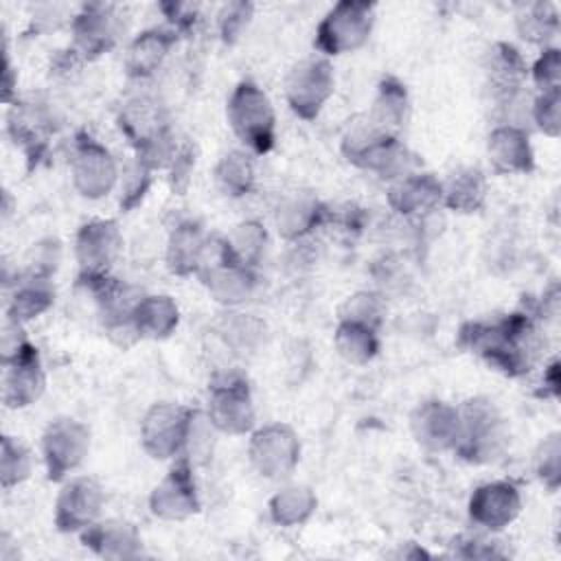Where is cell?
<instances>
[{
	"label": "cell",
	"mask_w": 561,
	"mask_h": 561,
	"mask_svg": "<svg viewBox=\"0 0 561 561\" xmlns=\"http://www.w3.org/2000/svg\"><path fill=\"white\" fill-rule=\"evenodd\" d=\"M147 173H149V169L138 162L136 169H134V173L127 178V188H125V195H123V199H121V206H123V208H131V206L142 197V193H145L147 186H149V175H147Z\"/></svg>",
	"instance_id": "ab89813d"
},
{
	"label": "cell",
	"mask_w": 561,
	"mask_h": 561,
	"mask_svg": "<svg viewBox=\"0 0 561 561\" xmlns=\"http://www.w3.org/2000/svg\"><path fill=\"white\" fill-rule=\"evenodd\" d=\"M517 31L533 44L548 42L559 31L557 9L550 2L524 4L517 13Z\"/></svg>",
	"instance_id": "83f0119b"
},
{
	"label": "cell",
	"mask_w": 561,
	"mask_h": 561,
	"mask_svg": "<svg viewBox=\"0 0 561 561\" xmlns=\"http://www.w3.org/2000/svg\"><path fill=\"white\" fill-rule=\"evenodd\" d=\"M561 61L557 48H546L541 57L533 66V79L539 85L541 92L559 90V77H561Z\"/></svg>",
	"instance_id": "d590c367"
},
{
	"label": "cell",
	"mask_w": 561,
	"mask_h": 561,
	"mask_svg": "<svg viewBox=\"0 0 561 561\" xmlns=\"http://www.w3.org/2000/svg\"><path fill=\"white\" fill-rule=\"evenodd\" d=\"M313 506H316V497L309 493V489H302V486L283 489L278 495H274L270 504L272 517L285 526L300 524L302 519H307Z\"/></svg>",
	"instance_id": "1f68e13d"
},
{
	"label": "cell",
	"mask_w": 561,
	"mask_h": 561,
	"mask_svg": "<svg viewBox=\"0 0 561 561\" xmlns=\"http://www.w3.org/2000/svg\"><path fill=\"white\" fill-rule=\"evenodd\" d=\"M322 217L320 204L316 199H307V197H298L287 202L280 210H278V230L294 239L300 237L305 232H309Z\"/></svg>",
	"instance_id": "4dcf8cb0"
},
{
	"label": "cell",
	"mask_w": 561,
	"mask_h": 561,
	"mask_svg": "<svg viewBox=\"0 0 561 561\" xmlns=\"http://www.w3.org/2000/svg\"><path fill=\"white\" fill-rule=\"evenodd\" d=\"M44 460L50 480H61L72 471L90 447V432L75 419H57L44 432Z\"/></svg>",
	"instance_id": "9c48e42d"
},
{
	"label": "cell",
	"mask_w": 561,
	"mask_h": 561,
	"mask_svg": "<svg viewBox=\"0 0 561 561\" xmlns=\"http://www.w3.org/2000/svg\"><path fill=\"white\" fill-rule=\"evenodd\" d=\"M250 13H252V4H245V2H234V4H228L224 9L221 35H224L226 42H232L243 31V26L248 24Z\"/></svg>",
	"instance_id": "74e56055"
},
{
	"label": "cell",
	"mask_w": 561,
	"mask_h": 561,
	"mask_svg": "<svg viewBox=\"0 0 561 561\" xmlns=\"http://www.w3.org/2000/svg\"><path fill=\"white\" fill-rule=\"evenodd\" d=\"M85 546L94 548L103 557H131L134 546L140 543L131 524L125 522H105L92 524L83 533Z\"/></svg>",
	"instance_id": "d4e9b609"
},
{
	"label": "cell",
	"mask_w": 561,
	"mask_h": 561,
	"mask_svg": "<svg viewBox=\"0 0 561 561\" xmlns=\"http://www.w3.org/2000/svg\"><path fill=\"white\" fill-rule=\"evenodd\" d=\"M486 197V180L480 169H460L443 186L445 206L458 213H476Z\"/></svg>",
	"instance_id": "cb8c5ba5"
},
{
	"label": "cell",
	"mask_w": 561,
	"mask_h": 561,
	"mask_svg": "<svg viewBox=\"0 0 561 561\" xmlns=\"http://www.w3.org/2000/svg\"><path fill=\"white\" fill-rule=\"evenodd\" d=\"M72 178L81 195L101 197L114 186L116 164L105 147H101L90 136H83L75 151Z\"/></svg>",
	"instance_id": "8fae6325"
},
{
	"label": "cell",
	"mask_w": 561,
	"mask_h": 561,
	"mask_svg": "<svg viewBox=\"0 0 561 561\" xmlns=\"http://www.w3.org/2000/svg\"><path fill=\"white\" fill-rule=\"evenodd\" d=\"M333 92V70L322 57H309L296 64L287 77V101L294 114L313 121Z\"/></svg>",
	"instance_id": "5b68a950"
},
{
	"label": "cell",
	"mask_w": 561,
	"mask_h": 561,
	"mask_svg": "<svg viewBox=\"0 0 561 561\" xmlns=\"http://www.w3.org/2000/svg\"><path fill=\"white\" fill-rule=\"evenodd\" d=\"M489 83L493 88V92L502 99H511L522 81L526 79V64L519 55V50L506 42H497L491 50H489Z\"/></svg>",
	"instance_id": "d6986e66"
},
{
	"label": "cell",
	"mask_w": 561,
	"mask_h": 561,
	"mask_svg": "<svg viewBox=\"0 0 561 561\" xmlns=\"http://www.w3.org/2000/svg\"><path fill=\"white\" fill-rule=\"evenodd\" d=\"M217 184L228 195H245L254 184V167L248 153L243 151H230L221 158L215 171Z\"/></svg>",
	"instance_id": "f546056e"
},
{
	"label": "cell",
	"mask_w": 561,
	"mask_h": 561,
	"mask_svg": "<svg viewBox=\"0 0 561 561\" xmlns=\"http://www.w3.org/2000/svg\"><path fill=\"white\" fill-rule=\"evenodd\" d=\"M171 44H173V33L164 28H151L140 33L127 50V59H125L127 72L131 77L153 75L162 64V59L167 57Z\"/></svg>",
	"instance_id": "ffe728a7"
},
{
	"label": "cell",
	"mask_w": 561,
	"mask_h": 561,
	"mask_svg": "<svg viewBox=\"0 0 561 561\" xmlns=\"http://www.w3.org/2000/svg\"><path fill=\"white\" fill-rule=\"evenodd\" d=\"M228 121L234 134L254 151L265 153L274 145V110L267 94L252 81L234 88L228 101Z\"/></svg>",
	"instance_id": "7a4b0ae2"
},
{
	"label": "cell",
	"mask_w": 561,
	"mask_h": 561,
	"mask_svg": "<svg viewBox=\"0 0 561 561\" xmlns=\"http://www.w3.org/2000/svg\"><path fill=\"white\" fill-rule=\"evenodd\" d=\"M412 430L416 440L430 449L456 447L460 434V412L443 401H427L414 410Z\"/></svg>",
	"instance_id": "2e32d148"
},
{
	"label": "cell",
	"mask_w": 561,
	"mask_h": 561,
	"mask_svg": "<svg viewBox=\"0 0 561 561\" xmlns=\"http://www.w3.org/2000/svg\"><path fill=\"white\" fill-rule=\"evenodd\" d=\"M335 346L344 359L364 364L379 351L377 329L355 320H342L335 333Z\"/></svg>",
	"instance_id": "484cf974"
},
{
	"label": "cell",
	"mask_w": 561,
	"mask_h": 561,
	"mask_svg": "<svg viewBox=\"0 0 561 561\" xmlns=\"http://www.w3.org/2000/svg\"><path fill=\"white\" fill-rule=\"evenodd\" d=\"M460 412V434L456 440L458 454L467 460H489L502 443V419L489 401H467Z\"/></svg>",
	"instance_id": "8992f818"
},
{
	"label": "cell",
	"mask_w": 561,
	"mask_h": 561,
	"mask_svg": "<svg viewBox=\"0 0 561 561\" xmlns=\"http://www.w3.org/2000/svg\"><path fill=\"white\" fill-rule=\"evenodd\" d=\"M405 105H408V99H405L403 85L397 79L388 77L379 88V94H377V101L373 105V112H370L368 121L377 129L394 136V129L405 118Z\"/></svg>",
	"instance_id": "4316f807"
},
{
	"label": "cell",
	"mask_w": 561,
	"mask_h": 561,
	"mask_svg": "<svg viewBox=\"0 0 561 561\" xmlns=\"http://www.w3.org/2000/svg\"><path fill=\"white\" fill-rule=\"evenodd\" d=\"M539 460H541V465H539L541 480H546L554 489L557 480H559V440H557V436H550V440L543 443V454L539 456Z\"/></svg>",
	"instance_id": "f35d334b"
},
{
	"label": "cell",
	"mask_w": 561,
	"mask_h": 561,
	"mask_svg": "<svg viewBox=\"0 0 561 561\" xmlns=\"http://www.w3.org/2000/svg\"><path fill=\"white\" fill-rule=\"evenodd\" d=\"M206 239L197 224H182L175 228L169 241L167 261L173 274L186 276L202 267L204 252H206Z\"/></svg>",
	"instance_id": "7402d4cb"
},
{
	"label": "cell",
	"mask_w": 561,
	"mask_h": 561,
	"mask_svg": "<svg viewBox=\"0 0 561 561\" xmlns=\"http://www.w3.org/2000/svg\"><path fill=\"white\" fill-rule=\"evenodd\" d=\"M208 419L228 434H245L254 423L250 388L243 377L228 375L210 386Z\"/></svg>",
	"instance_id": "52a82bcc"
},
{
	"label": "cell",
	"mask_w": 561,
	"mask_h": 561,
	"mask_svg": "<svg viewBox=\"0 0 561 561\" xmlns=\"http://www.w3.org/2000/svg\"><path fill=\"white\" fill-rule=\"evenodd\" d=\"M123 245L118 226L114 221H90L79 230L77 259L81 276H103L114 263Z\"/></svg>",
	"instance_id": "4fadbf2b"
},
{
	"label": "cell",
	"mask_w": 561,
	"mask_h": 561,
	"mask_svg": "<svg viewBox=\"0 0 561 561\" xmlns=\"http://www.w3.org/2000/svg\"><path fill=\"white\" fill-rule=\"evenodd\" d=\"M53 302V289L48 285V280L44 278H28L26 283H22L13 298H11V307H9V318L15 322L22 320H31L35 316H39L42 311H46Z\"/></svg>",
	"instance_id": "f1b7e54d"
},
{
	"label": "cell",
	"mask_w": 561,
	"mask_h": 561,
	"mask_svg": "<svg viewBox=\"0 0 561 561\" xmlns=\"http://www.w3.org/2000/svg\"><path fill=\"white\" fill-rule=\"evenodd\" d=\"M342 320H355V322H362V324H368V327L377 329V324L381 320L379 300L373 294H357V296H353L346 302V311H344Z\"/></svg>",
	"instance_id": "8d00e7d4"
},
{
	"label": "cell",
	"mask_w": 561,
	"mask_h": 561,
	"mask_svg": "<svg viewBox=\"0 0 561 561\" xmlns=\"http://www.w3.org/2000/svg\"><path fill=\"white\" fill-rule=\"evenodd\" d=\"M443 199V184L427 173H412L390 188V204L399 213H423Z\"/></svg>",
	"instance_id": "44dd1931"
},
{
	"label": "cell",
	"mask_w": 561,
	"mask_h": 561,
	"mask_svg": "<svg viewBox=\"0 0 561 561\" xmlns=\"http://www.w3.org/2000/svg\"><path fill=\"white\" fill-rule=\"evenodd\" d=\"M250 458L265 478L287 476L298 462V438L287 425H267L252 436Z\"/></svg>",
	"instance_id": "30bf717a"
},
{
	"label": "cell",
	"mask_w": 561,
	"mask_h": 561,
	"mask_svg": "<svg viewBox=\"0 0 561 561\" xmlns=\"http://www.w3.org/2000/svg\"><path fill=\"white\" fill-rule=\"evenodd\" d=\"M375 7L368 2H337L316 31V48L324 55H340L359 48L373 28Z\"/></svg>",
	"instance_id": "3957f363"
},
{
	"label": "cell",
	"mask_w": 561,
	"mask_h": 561,
	"mask_svg": "<svg viewBox=\"0 0 561 561\" xmlns=\"http://www.w3.org/2000/svg\"><path fill=\"white\" fill-rule=\"evenodd\" d=\"M193 412L175 403L153 405L142 421V445L153 458H171L188 443L193 432Z\"/></svg>",
	"instance_id": "277c9868"
},
{
	"label": "cell",
	"mask_w": 561,
	"mask_h": 561,
	"mask_svg": "<svg viewBox=\"0 0 561 561\" xmlns=\"http://www.w3.org/2000/svg\"><path fill=\"white\" fill-rule=\"evenodd\" d=\"M533 116L543 134L557 136L559 134V90L541 92L535 101Z\"/></svg>",
	"instance_id": "e575fe53"
},
{
	"label": "cell",
	"mask_w": 561,
	"mask_h": 561,
	"mask_svg": "<svg viewBox=\"0 0 561 561\" xmlns=\"http://www.w3.org/2000/svg\"><path fill=\"white\" fill-rule=\"evenodd\" d=\"M486 151L497 173H528L533 169V147L528 134L519 127H495L489 134Z\"/></svg>",
	"instance_id": "ac0fdd59"
},
{
	"label": "cell",
	"mask_w": 561,
	"mask_h": 561,
	"mask_svg": "<svg viewBox=\"0 0 561 561\" xmlns=\"http://www.w3.org/2000/svg\"><path fill=\"white\" fill-rule=\"evenodd\" d=\"M533 322L524 313H511L495 324H467L462 329V340L482 355L491 366L506 375H524L530 366V340Z\"/></svg>",
	"instance_id": "6da1fadb"
},
{
	"label": "cell",
	"mask_w": 561,
	"mask_h": 561,
	"mask_svg": "<svg viewBox=\"0 0 561 561\" xmlns=\"http://www.w3.org/2000/svg\"><path fill=\"white\" fill-rule=\"evenodd\" d=\"M131 322L138 337H164L178 327V307L169 296H147L134 305Z\"/></svg>",
	"instance_id": "603a6c76"
},
{
	"label": "cell",
	"mask_w": 561,
	"mask_h": 561,
	"mask_svg": "<svg viewBox=\"0 0 561 561\" xmlns=\"http://www.w3.org/2000/svg\"><path fill=\"white\" fill-rule=\"evenodd\" d=\"M263 241H265L263 228L259 224L248 221V224L237 226V230L226 239V245H228V250H230L234 261H239L241 265L250 267L259 259Z\"/></svg>",
	"instance_id": "d6a6232c"
},
{
	"label": "cell",
	"mask_w": 561,
	"mask_h": 561,
	"mask_svg": "<svg viewBox=\"0 0 561 561\" xmlns=\"http://www.w3.org/2000/svg\"><path fill=\"white\" fill-rule=\"evenodd\" d=\"M103 504V491L101 486L90 478H75L70 480L55 506V524L59 530H83L92 526Z\"/></svg>",
	"instance_id": "7c38bea8"
},
{
	"label": "cell",
	"mask_w": 561,
	"mask_h": 561,
	"mask_svg": "<svg viewBox=\"0 0 561 561\" xmlns=\"http://www.w3.org/2000/svg\"><path fill=\"white\" fill-rule=\"evenodd\" d=\"M31 473V454L13 436L2 438V486L11 489Z\"/></svg>",
	"instance_id": "836d02e7"
},
{
	"label": "cell",
	"mask_w": 561,
	"mask_h": 561,
	"mask_svg": "<svg viewBox=\"0 0 561 561\" xmlns=\"http://www.w3.org/2000/svg\"><path fill=\"white\" fill-rule=\"evenodd\" d=\"M4 379H2V399L9 408H24L33 403L44 390V373L39 364L37 348L26 340L2 355Z\"/></svg>",
	"instance_id": "ba28073f"
},
{
	"label": "cell",
	"mask_w": 561,
	"mask_h": 561,
	"mask_svg": "<svg viewBox=\"0 0 561 561\" xmlns=\"http://www.w3.org/2000/svg\"><path fill=\"white\" fill-rule=\"evenodd\" d=\"M116 42V18L112 7L90 4L75 20V44L77 50L92 59L107 53Z\"/></svg>",
	"instance_id": "e0dca14e"
},
{
	"label": "cell",
	"mask_w": 561,
	"mask_h": 561,
	"mask_svg": "<svg viewBox=\"0 0 561 561\" xmlns=\"http://www.w3.org/2000/svg\"><path fill=\"white\" fill-rule=\"evenodd\" d=\"M522 508L519 491L511 482H489L473 491L469 500V515L476 524L500 530L508 526Z\"/></svg>",
	"instance_id": "9a60e30c"
},
{
	"label": "cell",
	"mask_w": 561,
	"mask_h": 561,
	"mask_svg": "<svg viewBox=\"0 0 561 561\" xmlns=\"http://www.w3.org/2000/svg\"><path fill=\"white\" fill-rule=\"evenodd\" d=\"M199 508L191 465L182 458L151 493V511L164 519H184Z\"/></svg>",
	"instance_id": "5bb4252c"
}]
</instances>
